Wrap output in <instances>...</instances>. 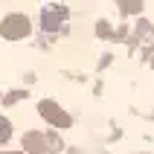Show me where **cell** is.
<instances>
[{
    "instance_id": "cell-7",
    "label": "cell",
    "mask_w": 154,
    "mask_h": 154,
    "mask_svg": "<svg viewBox=\"0 0 154 154\" xmlns=\"http://www.w3.org/2000/svg\"><path fill=\"white\" fill-rule=\"evenodd\" d=\"M3 154H23V151H3Z\"/></svg>"
},
{
    "instance_id": "cell-1",
    "label": "cell",
    "mask_w": 154,
    "mask_h": 154,
    "mask_svg": "<svg viewBox=\"0 0 154 154\" xmlns=\"http://www.w3.org/2000/svg\"><path fill=\"white\" fill-rule=\"evenodd\" d=\"M58 148H61V140L41 134V131H32V134L23 137V151H29V154H47V151H58Z\"/></svg>"
},
{
    "instance_id": "cell-3",
    "label": "cell",
    "mask_w": 154,
    "mask_h": 154,
    "mask_svg": "<svg viewBox=\"0 0 154 154\" xmlns=\"http://www.w3.org/2000/svg\"><path fill=\"white\" fill-rule=\"evenodd\" d=\"M0 32L6 35V38H23V35L29 32V20H26L23 15H9L6 20H3V26H0Z\"/></svg>"
},
{
    "instance_id": "cell-6",
    "label": "cell",
    "mask_w": 154,
    "mask_h": 154,
    "mask_svg": "<svg viewBox=\"0 0 154 154\" xmlns=\"http://www.w3.org/2000/svg\"><path fill=\"white\" fill-rule=\"evenodd\" d=\"M9 134H12V125H9V122L0 116V143H6V140H9Z\"/></svg>"
},
{
    "instance_id": "cell-5",
    "label": "cell",
    "mask_w": 154,
    "mask_h": 154,
    "mask_svg": "<svg viewBox=\"0 0 154 154\" xmlns=\"http://www.w3.org/2000/svg\"><path fill=\"white\" fill-rule=\"evenodd\" d=\"M116 3H119L122 15H140L143 12V3L140 0H116Z\"/></svg>"
},
{
    "instance_id": "cell-2",
    "label": "cell",
    "mask_w": 154,
    "mask_h": 154,
    "mask_svg": "<svg viewBox=\"0 0 154 154\" xmlns=\"http://www.w3.org/2000/svg\"><path fill=\"white\" fill-rule=\"evenodd\" d=\"M41 116L47 122H52V125H58V128H70V116L64 113V108L61 105H55V102H41Z\"/></svg>"
},
{
    "instance_id": "cell-8",
    "label": "cell",
    "mask_w": 154,
    "mask_h": 154,
    "mask_svg": "<svg viewBox=\"0 0 154 154\" xmlns=\"http://www.w3.org/2000/svg\"><path fill=\"white\" fill-rule=\"evenodd\" d=\"M151 67H154V58H151Z\"/></svg>"
},
{
    "instance_id": "cell-4",
    "label": "cell",
    "mask_w": 154,
    "mask_h": 154,
    "mask_svg": "<svg viewBox=\"0 0 154 154\" xmlns=\"http://www.w3.org/2000/svg\"><path fill=\"white\" fill-rule=\"evenodd\" d=\"M64 15H67L64 9H47V12H44V29H55V26L64 20Z\"/></svg>"
}]
</instances>
